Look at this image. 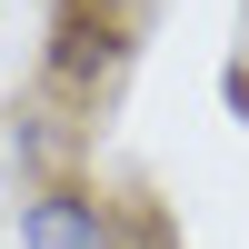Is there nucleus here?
I'll return each mask as SVG.
<instances>
[{"label": "nucleus", "mask_w": 249, "mask_h": 249, "mask_svg": "<svg viewBox=\"0 0 249 249\" xmlns=\"http://www.w3.org/2000/svg\"><path fill=\"white\" fill-rule=\"evenodd\" d=\"M219 100H230V120H249V60L230 50V70H219Z\"/></svg>", "instance_id": "7ed1b4c3"}, {"label": "nucleus", "mask_w": 249, "mask_h": 249, "mask_svg": "<svg viewBox=\"0 0 249 249\" xmlns=\"http://www.w3.org/2000/svg\"><path fill=\"white\" fill-rule=\"evenodd\" d=\"M20 249H130V219L90 190V179H40L10 219Z\"/></svg>", "instance_id": "f257e3e1"}, {"label": "nucleus", "mask_w": 249, "mask_h": 249, "mask_svg": "<svg viewBox=\"0 0 249 249\" xmlns=\"http://www.w3.org/2000/svg\"><path fill=\"white\" fill-rule=\"evenodd\" d=\"M120 60H130V20L70 0V20H60V40H50V80H60V90H100Z\"/></svg>", "instance_id": "f03ea898"}, {"label": "nucleus", "mask_w": 249, "mask_h": 249, "mask_svg": "<svg viewBox=\"0 0 249 249\" xmlns=\"http://www.w3.org/2000/svg\"><path fill=\"white\" fill-rule=\"evenodd\" d=\"M239 60H249V0H239Z\"/></svg>", "instance_id": "20e7f679"}]
</instances>
